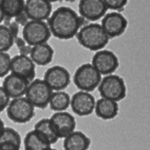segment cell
Masks as SVG:
<instances>
[{
	"mask_svg": "<svg viewBox=\"0 0 150 150\" xmlns=\"http://www.w3.org/2000/svg\"><path fill=\"white\" fill-rule=\"evenodd\" d=\"M88 22L72 8L61 6L52 12L47 20V24L54 38L68 40L76 37L79 29L88 24Z\"/></svg>",
	"mask_w": 150,
	"mask_h": 150,
	"instance_id": "cell-1",
	"label": "cell"
},
{
	"mask_svg": "<svg viewBox=\"0 0 150 150\" xmlns=\"http://www.w3.org/2000/svg\"><path fill=\"white\" fill-rule=\"evenodd\" d=\"M76 38L81 46L94 52L102 50L110 40L101 24L97 23H88L82 26Z\"/></svg>",
	"mask_w": 150,
	"mask_h": 150,
	"instance_id": "cell-2",
	"label": "cell"
},
{
	"mask_svg": "<svg viewBox=\"0 0 150 150\" xmlns=\"http://www.w3.org/2000/svg\"><path fill=\"white\" fill-rule=\"evenodd\" d=\"M101 98L119 102L123 100L126 96V83L123 78L119 75L111 74L101 79L98 86Z\"/></svg>",
	"mask_w": 150,
	"mask_h": 150,
	"instance_id": "cell-3",
	"label": "cell"
},
{
	"mask_svg": "<svg viewBox=\"0 0 150 150\" xmlns=\"http://www.w3.org/2000/svg\"><path fill=\"white\" fill-rule=\"evenodd\" d=\"M101 76L91 63H85L77 67L74 74L73 81L79 91L91 92L98 88Z\"/></svg>",
	"mask_w": 150,
	"mask_h": 150,
	"instance_id": "cell-4",
	"label": "cell"
},
{
	"mask_svg": "<svg viewBox=\"0 0 150 150\" xmlns=\"http://www.w3.org/2000/svg\"><path fill=\"white\" fill-rule=\"evenodd\" d=\"M35 108L25 97L11 99L7 109L9 120L17 124L29 122L35 114Z\"/></svg>",
	"mask_w": 150,
	"mask_h": 150,
	"instance_id": "cell-5",
	"label": "cell"
},
{
	"mask_svg": "<svg viewBox=\"0 0 150 150\" xmlns=\"http://www.w3.org/2000/svg\"><path fill=\"white\" fill-rule=\"evenodd\" d=\"M52 92L44 79H36L29 83L24 97L35 108L45 109L49 105Z\"/></svg>",
	"mask_w": 150,
	"mask_h": 150,
	"instance_id": "cell-6",
	"label": "cell"
},
{
	"mask_svg": "<svg viewBox=\"0 0 150 150\" xmlns=\"http://www.w3.org/2000/svg\"><path fill=\"white\" fill-rule=\"evenodd\" d=\"M51 36L48 24L42 21L29 20L22 29V38L31 46L47 42Z\"/></svg>",
	"mask_w": 150,
	"mask_h": 150,
	"instance_id": "cell-7",
	"label": "cell"
},
{
	"mask_svg": "<svg viewBox=\"0 0 150 150\" xmlns=\"http://www.w3.org/2000/svg\"><path fill=\"white\" fill-rule=\"evenodd\" d=\"M91 64L101 76L113 74L119 67V60L113 51L102 49L96 51L91 59Z\"/></svg>",
	"mask_w": 150,
	"mask_h": 150,
	"instance_id": "cell-8",
	"label": "cell"
},
{
	"mask_svg": "<svg viewBox=\"0 0 150 150\" xmlns=\"http://www.w3.org/2000/svg\"><path fill=\"white\" fill-rule=\"evenodd\" d=\"M101 26L110 39L121 36L128 26V21L120 12L106 13L101 18Z\"/></svg>",
	"mask_w": 150,
	"mask_h": 150,
	"instance_id": "cell-9",
	"label": "cell"
},
{
	"mask_svg": "<svg viewBox=\"0 0 150 150\" xmlns=\"http://www.w3.org/2000/svg\"><path fill=\"white\" fill-rule=\"evenodd\" d=\"M43 79L53 92L63 91L70 84L71 75L66 67L54 65L46 70Z\"/></svg>",
	"mask_w": 150,
	"mask_h": 150,
	"instance_id": "cell-10",
	"label": "cell"
},
{
	"mask_svg": "<svg viewBox=\"0 0 150 150\" xmlns=\"http://www.w3.org/2000/svg\"><path fill=\"white\" fill-rule=\"evenodd\" d=\"M95 105V98L91 92L79 91L71 97V108L79 117L91 115L94 111Z\"/></svg>",
	"mask_w": 150,
	"mask_h": 150,
	"instance_id": "cell-11",
	"label": "cell"
},
{
	"mask_svg": "<svg viewBox=\"0 0 150 150\" xmlns=\"http://www.w3.org/2000/svg\"><path fill=\"white\" fill-rule=\"evenodd\" d=\"M49 119L59 139H64L75 131L76 127V120L66 111L54 112Z\"/></svg>",
	"mask_w": 150,
	"mask_h": 150,
	"instance_id": "cell-12",
	"label": "cell"
},
{
	"mask_svg": "<svg viewBox=\"0 0 150 150\" xmlns=\"http://www.w3.org/2000/svg\"><path fill=\"white\" fill-rule=\"evenodd\" d=\"M78 10L81 17L94 22L105 16L107 8L103 0H79Z\"/></svg>",
	"mask_w": 150,
	"mask_h": 150,
	"instance_id": "cell-13",
	"label": "cell"
},
{
	"mask_svg": "<svg viewBox=\"0 0 150 150\" xmlns=\"http://www.w3.org/2000/svg\"><path fill=\"white\" fill-rule=\"evenodd\" d=\"M10 73L24 78L30 83L35 80V64L29 57L18 54L11 59Z\"/></svg>",
	"mask_w": 150,
	"mask_h": 150,
	"instance_id": "cell-14",
	"label": "cell"
},
{
	"mask_svg": "<svg viewBox=\"0 0 150 150\" xmlns=\"http://www.w3.org/2000/svg\"><path fill=\"white\" fill-rule=\"evenodd\" d=\"M24 13L30 21H45L52 13V5L47 0H26Z\"/></svg>",
	"mask_w": 150,
	"mask_h": 150,
	"instance_id": "cell-15",
	"label": "cell"
},
{
	"mask_svg": "<svg viewBox=\"0 0 150 150\" xmlns=\"http://www.w3.org/2000/svg\"><path fill=\"white\" fill-rule=\"evenodd\" d=\"M29 84L27 80L10 73L4 77L2 87L11 99H15L25 96Z\"/></svg>",
	"mask_w": 150,
	"mask_h": 150,
	"instance_id": "cell-16",
	"label": "cell"
},
{
	"mask_svg": "<svg viewBox=\"0 0 150 150\" xmlns=\"http://www.w3.org/2000/svg\"><path fill=\"white\" fill-rule=\"evenodd\" d=\"M119 107L118 103L111 100L101 98L96 101L95 112L97 117L103 120H111L119 114Z\"/></svg>",
	"mask_w": 150,
	"mask_h": 150,
	"instance_id": "cell-17",
	"label": "cell"
},
{
	"mask_svg": "<svg viewBox=\"0 0 150 150\" xmlns=\"http://www.w3.org/2000/svg\"><path fill=\"white\" fill-rule=\"evenodd\" d=\"M54 54L52 47L48 42H45L32 46L29 57L35 64L46 66L52 62Z\"/></svg>",
	"mask_w": 150,
	"mask_h": 150,
	"instance_id": "cell-18",
	"label": "cell"
},
{
	"mask_svg": "<svg viewBox=\"0 0 150 150\" xmlns=\"http://www.w3.org/2000/svg\"><path fill=\"white\" fill-rule=\"evenodd\" d=\"M91 140L87 135L81 131L75 130L63 139L64 150H88Z\"/></svg>",
	"mask_w": 150,
	"mask_h": 150,
	"instance_id": "cell-19",
	"label": "cell"
},
{
	"mask_svg": "<svg viewBox=\"0 0 150 150\" xmlns=\"http://www.w3.org/2000/svg\"><path fill=\"white\" fill-rule=\"evenodd\" d=\"M23 144L24 150H49L51 148L48 140L34 129L25 135Z\"/></svg>",
	"mask_w": 150,
	"mask_h": 150,
	"instance_id": "cell-20",
	"label": "cell"
},
{
	"mask_svg": "<svg viewBox=\"0 0 150 150\" xmlns=\"http://www.w3.org/2000/svg\"><path fill=\"white\" fill-rule=\"evenodd\" d=\"M71 97L64 91L53 92L49 100V105L51 110L54 112L66 111L70 107Z\"/></svg>",
	"mask_w": 150,
	"mask_h": 150,
	"instance_id": "cell-21",
	"label": "cell"
},
{
	"mask_svg": "<svg viewBox=\"0 0 150 150\" xmlns=\"http://www.w3.org/2000/svg\"><path fill=\"white\" fill-rule=\"evenodd\" d=\"M0 6L5 18H13L24 11V0H0Z\"/></svg>",
	"mask_w": 150,
	"mask_h": 150,
	"instance_id": "cell-22",
	"label": "cell"
},
{
	"mask_svg": "<svg viewBox=\"0 0 150 150\" xmlns=\"http://www.w3.org/2000/svg\"><path fill=\"white\" fill-rule=\"evenodd\" d=\"M33 129L45 137L51 145L57 143L59 140L49 118H43L40 120L35 123Z\"/></svg>",
	"mask_w": 150,
	"mask_h": 150,
	"instance_id": "cell-23",
	"label": "cell"
},
{
	"mask_svg": "<svg viewBox=\"0 0 150 150\" xmlns=\"http://www.w3.org/2000/svg\"><path fill=\"white\" fill-rule=\"evenodd\" d=\"M15 38L9 28L0 24V52H7L14 45Z\"/></svg>",
	"mask_w": 150,
	"mask_h": 150,
	"instance_id": "cell-24",
	"label": "cell"
},
{
	"mask_svg": "<svg viewBox=\"0 0 150 150\" xmlns=\"http://www.w3.org/2000/svg\"><path fill=\"white\" fill-rule=\"evenodd\" d=\"M0 144H10L16 146H21V137L19 132L12 127H4L0 134Z\"/></svg>",
	"mask_w": 150,
	"mask_h": 150,
	"instance_id": "cell-25",
	"label": "cell"
},
{
	"mask_svg": "<svg viewBox=\"0 0 150 150\" xmlns=\"http://www.w3.org/2000/svg\"><path fill=\"white\" fill-rule=\"evenodd\" d=\"M11 59L7 52H0V78L6 77L10 73Z\"/></svg>",
	"mask_w": 150,
	"mask_h": 150,
	"instance_id": "cell-26",
	"label": "cell"
},
{
	"mask_svg": "<svg viewBox=\"0 0 150 150\" xmlns=\"http://www.w3.org/2000/svg\"><path fill=\"white\" fill-rule=\"evenodd\" d=\"M129 0H103L107 10L120 12L124 10Z\"/></svg>",
	"mask_w": 150,
	"mask_h": 150,
	"instance_id": "cell-27",
	"label": "cell"
},
{
	"mask_svg": "<svg viewBox=\"0 0 150 150\" xmlns=\"http://www.w3.org/2000/svg\"><path fill=\"white\" fill-rule=\"evenodd\" d=\"M11 98H10L7 92H5L2 86H0V114L7 109Z\"/></svg>",
	"mask_w": 150,
	"mask_h": 150,
	"instance_id": "cell-28",
	"label": "cell"
},
{
	"mask_svg": "<svg viewBox=\"0 0 150 150\" xmlns=\"http://www.w3.org/2000/svg\"><path fill=\"white\" fill-rule=\"evenodd\" d=\"M29 21V19L28 18V17L26 16V15L25 14L24 11L22 13H21L20 15L17 16V17L15 18V21L19 25V26H24L26 23H28V21Z\"/></svg>",
	"mask_w": 150,
	"mask_h": 150,
	"instance_id": "cell-29",
	"label": "cell"
},
{
	"mask_svg": "<svg viewBox=\"0 0 150 150\" xmlns=\"http://www.w3.org/2000/svg\"><path fill=\"white\" fill-rule=\"evenodd\" d=\"M7 27L9 28V29L10 30L11 33L13 34V37L15 38L19 37V25L16 23V21H12L9 23V24L7 25Z\"/></svg>",
	"mask_w": 150,
	"mask_h": 150,
	"instance_id": "cell-30",
	"label": "cell"
},
{
	"mask_svg": "<svg viewBox=\"0 0 150 150\" xmlns=\"http://www.w3.org/2000/svg\"><path fill=\"white\" fill-rule=\"evenodd\" d=\"M32 46L26 44V45H24V46L19 48V54L23 56H27V57H29V54H30L31 51H32Z\"/></svg>",
	"mask_w": 150,
	"mask_h": 150,
	"instance_id": "cell-31",
	"label": "cell"
},
{
	"mask_svg": "<svg viewBox=\"0 0 150 150\" xmlns=\"http://www.w3.org/2000/svg\"><path fill=\"white\" fill-rule=\"evenodd\" d=\"M21 147L10 144H0V150H20Z\"/></svg>",
	"mask_w": 150,
	"mask_h": 150,
	"instance_id": "cell-32",
	"label": "cell"
},
{
	"mask_svg": "<svg viewBox=\"0 0 150 150\" xmlns=\"http://www.w3.org/2000/svg\"><path fill=\"white\" fill-rule=\"evenodd\" d=\"M14 43L16 45L18 49H19V48H21V47L24 46V45H26V44H27L26 42V41L24 40V38H21V37H17V38H15Z\"/></svg>",
	"mask_w": 150,
	"mask_h": 150,
	"instance_id": "cell-33",
	"label": "cell"
},
{
	"mask_svg": "<svg viewBox=\"0 0 150 150\" xmlns=\"http://www.w3.org/2000/svg\"><path fill=\"white\" fill-rule=\"evenodd\" d=\"M4 19H5V16H4V13H3L2 10L1 8V6H0V24H1V23L4 21Z\"/></svg>",
	"mask_w": 150,
	"mask_h": 150,
	"instance_id": "cell-34",
	"label": "cell"
},
{
	"mask_svg": "<svg viewBox=\"0 0 150 150\" xmlns=\"http://www.w3.org/2000/svg\"><path fill=\"white\" fill-rule=\"evenodd\" d=\"M4 127H4V122H3V121L1 120V119H0V134L2 133V131L4 130Z\"/></svg>",
	"mask_w": 150,
	"mask_h": 150,
	"instance_id": "cell-35",
	"label": "cell"
},
{
	"mask_svg": "<svg viewBox=\"0 0 150 150\" xmlns=\"http://www.w3.org/2000/svg\"><path fill=\"white\" fill-rule=\"evenodd\" d=\"M48 1H49L50 3H53V2H57V1H61V0H47Z\"/></svg>",
	"mask_w": 150,
	"mask_h": 150,
	"instance_id": "cell-36",
	"label": "cell"
},
{
	"mask_svg": "<svg viewBox=\"0 0 150 150\" xmlns=\"http://www.w3.org/2000/svg\"><path fill=\"white\" fill-rule=\"evenodd\" d=\"M63 1H66V2H69V3H73V2H74V1H76V0H63Z\"/></svg>",
	"mask_w": 150,
	"mask_h": 150,
	"instance_id": "cell-37",
	"label": "cell"
},
{
	"mask_svg": "<svg viewBox=\"0 0 150 150\" xmlns=\"http://www.w3.org/2000/svg\"><path fill=\"white\" fill-rule=\"evenodd\" d=\"M49 150H57V149H54V148H50L49 149Z\"/></svg>",
	"mask_w": 150,
	"mask_h": 150,
	"instance_id": "cell-38",
	"label": "cell"
}]
</instances>
